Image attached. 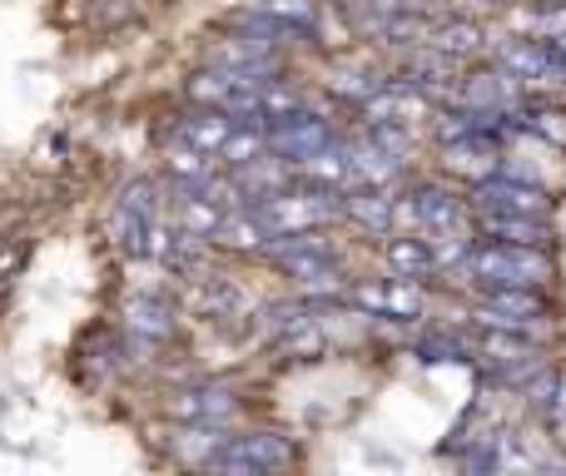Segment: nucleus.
<instances>
[{"label":"nucleus","instance_id":"obj_13","mask_svg":"<svg viewBox=\"0 0 566 476\" xmlns=\"http://www.w3.org/2000/svg\"><path fill=\"white\" fill-rule=\"evenodd\" d=\"M358 303L388 313V318H418L422 313V293L412 288V278H392L388 288H358Z\"/></svg>","mask_w":566,"mask_h":476},{"label":"nucleus","instance_id":"obj_12","mask_svg":"<svg viewBox=\"0 0 566 476\" xmlns=\"http://www.w3.org/2000/svg\"><path fill=\"white\" fill-rule=\"evenodd\" d=\"M214 243H219V248L249 253V248H259V243H269V229H264V219H259V209L244 204V209H229V214H224Z\"/></svg>","mask_w":566,"mask_h":476},{"label":"nucleus","instance_id":"obj_23","mask_svg":"<svg viewBox=\"0 0 566 476\" xmlns=\"http://www.w3.org/2000/svg\"><path fill=\"white\" fill-rule=\"evenodd\" d=\"M428 40H432L438 55H478L482 50V25H472V20H442Z\"/></svg>","mask_w":566,"mask_h":476},{"label":"nucleus","instance_id":"obj_20","mask_svg":"<svg viewBox=\"0 0 566 476\" xmlns=\"http://www.w3.org/2000/svg\"><path fill=\"white\" fill-rule=\"evenodd\" d=\"M109 239H115V248L135 253V258H149V219L139 214V209L115 204V214H109Z\"/></svg>","mask_w":566,"mask_h":476},{"label":"nucleus","instance_id":"obj_3","mask_svg":"<svg viewBox=\"0 0 566 476\" xmlns=\"http://www.w3.org/2000/svg\"><path fill=\"white\" fill-rule=\"evenodd\" d=\"M293 462V442L279 437V432H249V437H234L214 452L209 467L229 472V476H259V472H279Z\"/></svg>","mask_w":566,"mask_h":476},{"label":"nucleus","instance_id":"obj_14","mask_svg":"<svg viewBox=\"0 0 566 476\" xmlns=\"http://www.w3.org/2000/svg\"><path fill=\"white\" fill-rule=\"evenodd\" d=\"M234 179H239V189H244V199L249 204H259V199H269V194H279V189H289V159H254V165H244V169H234Z\"/></svg>","mask_w":566,"mask_h":476},{"label":"nucleus","instance_id":"obj_26","mask_svg":"<svg viewBox=\"0 0 566 476\" xmlns=\"http://www.w3.org/2000/svg\"><path fill=\"white\" fill-rule=\"evenodd\" d=\"M274 348H279V358H318L323 352V332H318V322H298L293 332H283V338H274Z\"/></svg>","mask_w":566,"mask_h":476},{"label":"nucleus","instance_id":"obj_28","mask_svg":"<svg viewBox=\"0 0 566 476\" xmlns=\"http://www.w3.org/2000/svg\"><path fill=\"white\" fill-rule=\"evenodd\" d=\"M422 358L428 362H462V358H472V352H468V342L452 338V332H432V338H422Z\"/></svg>","mask_w":566,"mask_h":476},{"label":"nucleus","instance_id":"obj_27","mask_svg":"<svg viewBox=\"0 0 566 476\" xmlns=\"http://www.w3.org/2000/svg\"><path fill=\"white\" fill-rule=\"evenodd\" d=\"M195 303H199L205 313H234L244 298H239L234 283H224V278H205V283H199V293H195Z\"/></svg>","mask_w":566,"mask_h":476},{"label":"nucleus","instance_id":"obj_2","mask_svg":"<svg viewBox=\"0 0 566 476\" xmlns=\"http://www.w3.org/2000/svg\"><path fill=\"white\" fill-rule=\"evenodd\" d=\"M254 209H259V219H264L269 239H279V234H303V229H313V224L338 219L343 214V194H338V189H323V184H313V189H279V194L259 199Z\"/></svg>","mask_w":566,"mask_h":476},{"label":"nucleus","instance_id":"obj_8","mask_svg":"<svg viewBox=\"0 0 566 476\" xmlns=\"http://www.w3.org/2000/svg\"><path fill=\"white\" fill-rule=\"evenodd\" d=\"M402 214H408L412 224L432 229V234H448V229L462 224V199L448 194L442 184H418L408 194V204H402Z\"/></svg>","mask_w":566,"mask_h":476},{"label":"nucleus","instance_id":"obj_10","mask_svg":"<svg viewBox=\"0 0 566 476\" xmlns=\"http://www.w3.org/2000/svg\"><path fill=\"white\" fill-rule=\"evenodd\" d=\"M448 169L452 174H468V179H492V169H497V155H492V139L488 129H478V135L468 139H452L448 145Z\"/></svg>","mask_w":566,"mask_h":476},{"label":"nucleus","instance_id":"obj_15","mask_svg":"<svg viewBox=\"0 0 566 476\" xmlns=\"http://www.w3.org/2000/svg\"><path fill=\"white\" fill-rule=\"evenodd\" d=\"M165 179H175L179 189H205L214 179V155L195 145H179L165 155Z\"/></svg>","mask_w":566,"mask_h":476},{"label":"nucleus","instance_id":"obj_37","mask_svg":"<svg viewBox=\"0 0 566 476\" xmlns=\"http://www.w3.org/2000/svg\"><path fill=\"white\" fill-rule=\"evenodd\" d=\"M343 6H358V0H343Z\"/></svg>","mask_w":566,"mask_h":476},{"label":"nucleus","instance_id":"obj_19","mask_svg":"<svg viewBox=\"0 0 566 476\" xmlns=\"http://www.w3.org/2000/svg\"><path fill=\"white\" fill-rule=\"evenodd\" d=\"M388 268L398 273V278H428V273L438 268V253L422 239H388Z\"/></svg>","mask_w":566,"mask_h":476},{"label":"nucleus","instance_id":"obj_25","mask_svg":"<svg viewBox=\"0 0 566 476\" xmlns=\"http://www.w3.org/2000/svg\"><path fill=\"white\" fill-rule=\"evenodd\" d=\"M458 95H462V105L492 115V109L507 105V80H502V75H472V80H462Z\"/></svg>","mask_w":566,"mask_h":476},{"label":"nucleus","instance_id":"obj_32","mask_svg":"<svg viewBox=\"0 0 566 476\" xmlns=\"http://www.w3.org/2000/svg\"><path fill=\"white\" fill-rule=\"evenodd\" d=\"M547 417H552V432H557V442L566 447V388L552 382V398H547Z\"/></svg>","mask_w":566,"mask_h":476},{"label":"nucleus","instance_id":"obj_18","mask_svg":"<svg viewBox=\"0 0 566 476\" xmlns=\"http://www.w3.org/2000/svg\"><path fill=\"white\" fill-rule=\"evenodd\" d=\"M125 322L129 332H139V338H169L175 332V313H169L165 298H129L125 303Z\"/></svg>","mask_w":566,"mask_h":476},{"label":"nucleus","instance_id":"obj_29","mask_svg":"<svg viewBox=\"0 0 566 476\" xmlns=\"http://www.w3.org/2000/svg\"><path fill=\"white\" fill-rule=\"evenodd\" d=\"M264 328H269V338H283V332H293L298 322H313V313L303 308V303H279V308H269L264 313Z\"/></svg>","mask_w":566,"mask_h":476},{"label":"nucleus","instance_id":"obj_30","mask_svg":"<svg viewBox=\"0 0 566 476\" xmlns=\"http://www.w3.org/2000/svg\"><path fill=\"white\" fill-rule=\"evenodd\" d=\"M159 189H155V179H135V184H125V194H119V204H129V209H139L145 219H159Z\"/></svg>","mask_w":566,"mask_h":476},{"label":"nucleus","instance_id":"obj_4","mask_svg":"<svg viewBox=\"0 0 566 476\" xmlns=\"http://www.w3.org/2000/svg\"><path fill=\"white\" fill-rule=\"evenodd\" d=\"M333 145V135H328V125H323L318 115H293V119H283V125H269V149L274 155H283L289 165H303V159H313L318 149H328Z\"/></svg>","mask_w":566,"mask_h":476},{"label":"nucleus","instance_id":"obj_22","mask_svg":"<svg viewBox=\"0 0 566 476\" xmlns=\"http://www.w3.org/2000/svg\"><path fill=\"white\" fill-rule=\"evenodd\" d=\"M264 149H269V129L264 125H244V119H239L234 135H229L224 149H219V159H224L229 169H244V165H254V159H264Z\"/></svg>","mask_w":566,"mask_h":476},{"label":"nucleus","instance_id":"obj_16","mask_svg":"<svg viewBox=\"0 0 566 476\" xmlns=\"http://www.w3.org/2000/svg\"><path fill=\"white\" fill-rule=\"evenodd\" d=\"M343 214L353 219V224H363L368 234H388L392 229V199L382 194V189H353L348 199H343Z\"/></svg>","mask_w":566,"mask_h":476},{"label":"nucleus","instance_id":"obj_17","mask_svg":"<svg viewBox=\"0 0 566 476\" xmlns=\"http://www.w3.org/2000/svg\"><path fill=\"white\" fill-rule=\"evenodd\" d=\"M482 234L502 243H547L552 229L542 224V214H492V209H482Z\"/></svg>","mask_w":566,"mask_h":476},{"label":"nucleus","instance_id":"obj_31","mask_svg":"<svg viewBox=\"0 0 566 476\" xmlns=\"http://www.w3.org/2000/svg\"><path fill=\"white\" fill-rule=\"evenodd\" d=\"M527 125L537 129V135H547L552 145H562V149H566V109H537V115H532Z\"/></svg>","mask_w":566,"mask_h":476},{"label":"nucleus","instance_id":"obj_33","mask_svg":"<svg viewBox=\"0 0 566 476\" xmlns=\"http://www.w3.org/2000/svg\"><path fill=\"white\" fill-rule=\"evenodd\" d=\"M20 263H25V243H0V283L15 278Z\"/></svg>","mask_w":566,"mask_h":476},{"label":"nucleus","instance_id":"obj_1","mask_svg":"<svg viewBox=\"0 0 566 476\" xmlns=\"http://www.w3.org/2000/svg\"><path fill=\"white\" fill-rule=\"evenodd\" d=\"M468 273L488 288H532V283H547L552 278V258L542 253V243H488V248L468 253Z\"/></svg>","mask_w":566,"mask_h":476},{"label":"nucleus","instance_id":"obj_24","mask_svg":"<svg viewBox=\"0 0 566 476\" xmlns=\"http://www.w3.org/2000/svg\"><path fill=\"white\" fill-rule=\"evenodd\" d=\"M254 10H259V15H269L274 25H283L289 35L318 25V10H313V0H259Z\"/></svg>","mask_w":566,"mask_h":476},{"label":"nucleus","instance_id":"obj_5","mask_svg":"<svg viewBox=\"0 0 566 476\" xmlns=\"http://www.w3.org/2000/svg\"><path fill=\"white\" fill-rule=\"evenodd\" d=\"M478 209H492V214H542L547 219L552 199L542 194L537 184H522V179L502 174V179H482L478 184V199H472Z\"/></svg>","mask_w":566,"mask_h":476},{"label":"nucleus","instance_id":"obj_11","mask_svg":"<svg viewBox=\"0 0 566 476\" xmlns=\"http://www.w3.org/2000/svg\"><path fill=\"white\" fill-rule=\"evenodd\" d=\"M224 432H219V422H179L175 442L169 447L179 452V462H195V467H209L214 462V452L224 447Z\"/></svg>","mask_w":566,"mask_h":476},{"label":"nucleus","instance_id":"obj_9","mask_svg":"<svg viewBox=\"0 0 566 476\" xmlns=\"http://www.w3.org/2000/svg\"><path fill=\"white\" fill-rule=\"evenodd\" d=\"M234 125H239V119L229 115V109L199 105L195 115L179 119V139H185V145H195V149H209V155H219V149H224V139L234 135Z\"/></svg>","mask_w":566,"mask_h":476},{"label":"nucleus","instance_id":"obj_6","mask_svg":"<svg viewBox=\"0 0 566 476\" xmlns=\"http://www.w3.org/2000/svg\"><path fill=\"white\" fill-rule=\"evenodd\" d=\"M234 392L209 388V382H195V388H175L165 398V412L175 422H229L234 417Z\"/></svg>","mask_w":566,"mask_h":476},{"label":"nucleus","instance_id":"obj_21","mask_svg":"<svg viewBox=\"0 0 566 476\" xmlns=\"http://www.w3.org/2000/svg\"><path fill=\"white\" fill-rule=\"evenodd\" d=\"M224 214H229L224 204H214L209 194L189 189L185 209H179V229H185V234H195V239H214V234H219V224H224Z\"/></svg>","mask_w":566,"mask_h":476},{"label":"nucleus","instance_id":"obj_35","mask_svg":"<svg viewBox=\"0 0 566 476\" xmlns=\"http://www.w3.org/2000/svg\"><path fill=\"white\" fill-rule=\"evenodd\" d=\"M537 25L547 30V35H566V10H547V15H542Z\"/></svg>","mask_w":566,"mask_h":476},{"label":"nucleus","instance_id":"obj_34","mask_svg":"<svg viewBox=\"0 0 566 476\" xmlns=\"http://www.w3.org/2000/svg\"><path fill=\"white\" fill-rule=\"evenodd\" d=\"M378 10H388V15H422L428 10V0H373Z\"/></svg>","mask_w":566,"mask_h":476},{"label":"nucleus","instance_id":"obj_7","mask_svg":"<svg viewBox=\"0 0 566 476\" xmlns=\"http://www.w3.org/2000/svg\"><path fill=\"white\" fill-rule=\"evenodd\" d=\"M488 328H517L527 332L532 318H542V298L532 288H512V283H502V288H488L482 293V313H478Z\"/></svg>","mask_w":566,"mask_h":476},{"label":"nucleus","instance_id":"obj_36","mask_svg":"<svg viewBox=\"0 0 566 476\" xmlns=\"http://www.w3.org/2000/svg\"><path fill=\"white\" fill-rule=\"evenodd\" d=\"M488 6H522V0H488Z\"/></svg>","mask_w":566,"mask_h":476}]
</instances>
